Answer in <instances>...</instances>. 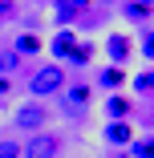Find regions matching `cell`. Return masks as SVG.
<instances>
[{
    "instance_id": "cell-1",
    "label": "cell",
    "mask_w": 154,
    "mask_h": 158,
    "mask_svg": "<svg viewBox=\"0 0 154 158\" xmlns=\"http://www.w3.org/2000/svg\"><path fill=\"white\" fill-rule=\"evenodd\" d=\"M69 81H65V69L61 65H41L33 77H28V93H33V102L41 98H53V93H61Z\"/></svg>"
},
{
    "instance_id": "cell-14",
    "label": "cell",
    "mask_w": 154,
    "mask_h": 158,
    "mask_svg": "<svg viewBox=\"0 0 154 158\" xmlns=\"http://www.w3.org/2000/svg\"><path fill=\"white\" fill-rule=\"evenodd\" d=\"M89 57H94V45H89V41H85V45L77 41V49L69 53V61H73V65H89Z\"/></svg>"
},
{
    "instance_id": "cell-20",
    "label": "cell",
    "mask_w": 154,
    "mask_h": 158,
    "mask_svg": "<svg viewBox=\"0 0 154 158\" xmlns=\"http://www.w3.org/2000/svg\"><path fill=\"white\" fill-rule=\"evenodd\" d=\"M0 16H12V0H0Z\"/></svg>"
},
{
    "instance_id": "cell-5",
    "label": "cell",
    "mask_w": 154,
    "mask_h": 158,
    "mask_svg": "<svg viewBox=\"0 0 154 158\" xmlns=\"http://www.w3.org/2000/svg\"><path fill=\"white\" fill-rule=\"evenodd\" d=\"M106 142H110V146H126V142H134L130 122H126V118H110V122H106Z\"/></svg>"
},
{
    "instance_id": "cell-6",
    "label": "cell",
    "mask_w": 154,
    "mask_h": 158,
    "mask_svg": "<svg viewBox=\"0 0 154 158\" xmlns=\"http://www.w3.org/2000/svg\"><path fill=\"white\" fill-rule=\"evenodd\" d=\"M130 49H134V41H130L126 33H114V37L106 41V53L114 57V65H122V61H126V57H130Z\"/></svg>"
},
{
    "instance_id": "cell-19",
    "label": "cell",
    "mask_w": 154,
    "mask_h": 158,
    "mask_svg": "<svg viewBox=\"0 0 154 158\" xmlns=\"http://www.w3.org/2000/svg\"><path fill=\"white\" fill-rule=\"evenodd\" d=\"M8 93H12V81H8V77H0V102H4Z\"/></svg>"
},
{
    "instance_id": "cell-4",
    "label": "cell",
    "mask_w": 154,
    "mask_h": 158,
    "mask_svg": "<svg viewBox=\"0 0 154 158\" xmlns=\"http://www.w3.org/2000/svg\"><path fill=\"white\" fill-rule=\"evenodd\" d=\"M89 98H94V93H89V85H65V89H61V102H65L69 114L89 110Z\"/></svg>"
},
{
    "instance_id": "cell-9",
    "label": "cell",
    "mask_w": 154,
    "mask_h": 158,
    "mask_svg": "<svg viewBox=\"0 0 154 158\" xmlns=\"http://www.w3.org/2000/svg\"><path fill=\"white\" fill-rule=\"evenodd\" d=\"M106 114H110V118H126V114H130V98H122V93H110Z\"/></svg>"
},
{
    "instance_id": "cell-15",
    "label": "cell",
    "mask_w": 154,
    "mask_h": 158,
    "mask_svg": "<svg viewBox=\"0 0 154 158\" xmlns=\"http://www.w3.org/2000/svg\"><path fill=\"white\" fill-rule=\"evenodd\" d=\"M134 89H138V93H154V69L138 73V77H134Z\"/></svg>"
},
{
    "instance_id": "cell-17",
    "label": "cell",
    "mask_w": 154,
    "mask_h": 158,
    "mask_svg": "<svg viewBox=\"0 0 154 158\" xmlns=\"http://www.w3.org/2000/svg\"><path fill=\"white\" fill-rule=\"evenodd\" d=\"M126 16H130V20H142V16H150V4H142V0H130V4H126Z\"/></svg>"
},
{
    "instance_id": "cell-13",
    "label": "cell",
    "mask_w": 154,
    "mask_h": 158,
    "mask_svg": "<svg viewBox=\"0 0 154 158\" xmlns=\"http://www.w3.org/2000/svg\"><path fill=\"white\" fill-rule=\"evenodd\" d=\"M0 158H24V146L16 138H0Z\"/></svg>"
},
{
    "instance_id": "cell-3",
    "label": "cell",
    "mask_w": 154,
    "mask_h": 158,
    "mask_svg": "<svg viewBox=\"0 0 154 158\" xmlns=\"http://www.w3.org/2000/svg\"><path fill=\"white\" fill-rule=\"evenodd\" d=\"M57 154H61V138L49 130H37L24 142V158H57Z\"/></svg>"
},
{
    "instance_id": "cell-23",
    "label": "cell",
    "mask_w": 154,
    "mask_h": 158,
    "mask_svg": "<svg viewBox=\"0 0 154 158\" xmlns=\"http://www.w3.org/2000/svg\"><path fill=\"white\" fill-rule=\"evenodd\" d=\"M142 4H154V0H142Z\"/></svg>"
},
{
    "instance_id": "cell-16",
    "label": "cell",
    "mask_w": 154,
    "mask_h": 158,
    "mask_svg": "<svg viewBox=\"0 0 154 158\" xmlns=\"http://www.w3.org/2000/svg\"><path fill=\"white\" fill-rule=\"evenodd\" d=\"M130 158H154V138H142V142H134Z\"/></svg>"
},
{
    "instance_id": "cell-10",
    "label": "cell",
    "mask_w": 154,
    "mask_h": 158,
    "mask_svg": "<svg viewBox=\"0 0 154 158\" xmlns=\"http://www.w3.org/2000/svg\"><path fill=\"white\" fill-rule=\"evenodd\" d=\"M16 53H20V57H28V53H41V37H37V33H24V37H16Z\"/></svg>"
},
{
    "instance_id": "cell-7",
    "label": "cell",
    "mask_w": 154,
    "mask_h": 158,
    "mask_svg": "<svg viewBox=\"0 0 154 158\" xmlns=\"http://www.w3.org/2000/svg\"><path fill=\"white\" fill-rule=\"evenodd\" d=\"M73 49H77V37L69 33V28H61V33L53 37V57H69Z\"/></svg>"
},
{
    "instance_id": "cell-12",
    "label": "cell",
    "mask_w": 154,
    "mask_h": 158,
    "mask_svg": "<svg viewBox=\"0 0 154 158\" xmlns=\"http://www.w3.org/2000/svg\"><path fill=\"white\" fill-rule=\"evenodd\" d=\"M53 12H57V24L65 28V24L73 20V12H77V4H73V0H57V8H53Z\"/></svg>"
},
{
    "instance_id": "cell-2",
    "label": "cell",
    "mask_w": 154,
    "mask_h": 158,
    "mask_svg": "<svg viewBox=\"0 0 154 158\" xmlns=\"http://www.w3.org/2000/svg\"><path fill=\"white\" fill-rule=\"evenodd\" d=\"M45 122H49V110H45L41 102H24V106H16V114H12V126L24 130V134L45 130Z\"/></svg>"
},
{
    "instance_id": "cell-8",
    "label": "cell",
    "mask_w": 154,
    "mask_h": 158,
    "mask_svg": "<svg viewBox=\"0 0 154 158\" xmlns=\"http://www.w3.org/2000/svg\"><path fill=\"white\" fill-rule=\"evenodd\" d=\"M106 89H114L118 93V85H126V69H122V65H110V69H102V77H98Z\"/></svg>"
},
{
    "instance_id": "cell-21",
    "label": "cell",
    "mask_w": 154,
    "mask_h": 158,
    "mask_svg": "<svg viewBox=\"0 0 154 158\" xmlns=\"http://www.w3.org/2000/svg\"><path fill=\"white\" fill-rule=\"evenodd\" d=\"M110 158H130V150H110Z\"/></svg>"
},
{
    "instance_id": "cell-18",
    "label": "cell",
    "mask_w": 154,
    "mask_h": 158,
    "mask_svg": "<svg viewBox=\"0 0 154 158\" xmlns=\"http://www.w3.org/2000/svg\"><path fill=\"white\" fill-rule=\"evenodd\" d=\"M142 57H150V61H154V28L142 37Z\"/></svg>"
},
{
    "instance_id": "cell-22",
    "label": "cell",
    "mask_w": 154,
    "mask_h": 158,
    "mask_svg": "<svg viewBox=\"0 0 154 158\" xmlns=\"http://www.w3.org/2000/svg\"><path fill=\"white\" fill-rule=\"evenodd\" d=\"M73 4H77V8H81V4H85V8H89V4H94V0H73Z\"/></svg>"
},
{
    "instance_id": "cell-11",
    "label": "cell",
    "mask_w": 154,
    "mask_h": 158,
    "mask_svg": "<svg viewBox=\"0 0 154 158\" xmlns=\"http://www.w3.org/2000/svg\"><path fill=\"white\" fill-rule=\"evenodd\" d=\"M16 65H20V53L16 49H0V77H8Z\"/></svg>"
}]
</instances>
